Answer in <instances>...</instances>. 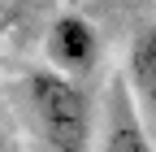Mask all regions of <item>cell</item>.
<instances>
[{
  "label": "cell",
  "instance_id": "cell-1",
  "mask_svg": "<svg viewBox=\"0 0 156 152\" xmlns=\"http://www.w3.org/2000/svg\"><path fill=\"white\" fill-rule=\"evenodd\" d=\"M22 96H26L30 122L39 126V135L52 152H91V135L100 118L91 113V100L78 87V78L44 65V70L26 74Z\"/></svg>",
  "mask_w": 156,
  "mask_h": 152
},
{
  "label": "cell",
  "instance_id": "cell-2",
  "mask_svg": "<svg viewBox=\"0 0 156 152\" xmlns=\"http://www.w3.org/2000/svg\"><path fill=\"white\" fill-rule=\"evenodd\" d=\"M95 152H156V139L147 135V118H143L139 100H134L126 74L108 83V96L100 104Z\"/></svg>",
  "mask_w": 156,
  "mask_h": 152
},
{
  "label": "cell",
  "instance_id": "cell-3",
  "mask_svg": "<svg viewBox=\"0 0 156 152\" xmlns=\"http://www.w3.org/2000/svg\"><path fill=\"white\" fill-rule=\"evenodd\" d=\"M44 56H48V70L56 74H91L95 61H100V31H95L91 17L83 13H56L48 22L44 35Z\"/></svg>",
  "mask_w": 156,
  "mask_h": 152
},
{
  "label": "cell",
  "instance_id": "cell-4",
  "mask_svg": "<svg viewBox=\"0 0 156 152\" xmlns=\"http://www.w3.org/2000/svg\"><path fill=\"white\" fill-rule=\"evenodd\" d=\"M126 83L139 100L143 118L156 126V17L143 22L130 39V52H126Z\"/></svg>",
  "mask_w": 156,
  "mask_h": 152
},
{
  "label": "cell",
  "instance_id": "cell-5",
  "mask_svg": "<svg viewBox=\"0 0 156 152\" xmlns=\"http://www.w3.org/2000/svg\"><path fill=\"white\" fill-rule=\"evenodd\" d=\"M13 5H22V9H48V5H56V0H13Z\"/></svg>",
  "mask_w": 156,
  "mask_h": 152
},
{
  "label": "cell",
  "instance_id": "cell-6",
  "mask_svg": "<svg viewBox=\"0 0 156 152\" xmlns=\"http://www.w3.org/2000/svg\"><path fill=\"white\" fill-rule=\"evenodd\" d=\"M5 9H9V0H0V17H5Z\"/></svg>",
  "mask_w": 156,
  "mask_h": 152
},
{
  "label": "cell",
  "instance_id": "cell-7",
  "mask_svg": "<svg viewBox=\"0 0 156 152\" xmlns=\"http://www.w3.org/2000/svg\"><path fill=\"white\" fill-rule=\"evenodd\" d=\"M0 152H9V143H5V135H0Z\"/></svg>",
  "mask_w": 156,
  "mask_h": 152
},
{
  "label": "cell",
  "instance_id": "cell-8",
  "mask_svg": "<svg viewBox=\"0 0 156 152\" xmlns=\"http://www.w3.org/2000/svg\"><path fill=\"white\" fill-rule=\"evenodd\" d=\"M0 78H5V65H0Z\"/></svg>",
  "mask_w": 156,
  "mask_h": 152
}]
</instances>
